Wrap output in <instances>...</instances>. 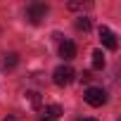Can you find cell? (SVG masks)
<instances>
[{"instance_id": "cell-6", "label": "cell", "mask_w": 121, "mask_h": 121, "mask_svg": "<svg viewBox=\"0 0 121 121\" xmlns=\"http://www.w3.org/2000/svg\"><path fill=\"white\" fill-rule=\"evenodd\" d=\"M43 116L45 119H59V116H62V107H59V104H48L45 109H43Z\"/></svg>"}, {"instance_id": "cell-2", "label": "cell", "mask_w": 121, "mask_h": 121, "mask_svg": "<svg viewBox=\"0 0 121 121\" xmlns=\"http://www.w3.org/2000/svg\"><path fill=\"white\" fill-rule=\"evenodd\" d=\"M83 100H86L90 107H102V104L107 102V90H104V88H97V86H90V88H86Z\"/></svg>"}, {"instance_id": "cell-3", "label": "cell", "mask_w": 121, "mask_h": 121, "mask_svg": "<svg viewBox=\"0 0 121 121\" xmlns=\"http://www.w3.org/2000/svg\"><path fill=\"white\" fill-rule=\"evenodd\" d=\"M45 14H48V5H45V3H31V5L26 7V19H29L31 24H40V22L45 19Z\"/></svg>"}, {"instance_id": "cell-12", "label": "cell", "mask_w": 121, "mask_h": 121, "mask_svg": "<svg viewBox=\"0 0 121 121\" xmlns=\"http://www.w3.org/2000/svg\"><path fill=\"white\" fill-rule=\"evenodd\" d=\"M5 121H19V119H17V116H7Z\"/></svg>"}, {"instance_id": "cell-11", "label": "cell", "mask_w": 121, "mask_h": 121, "mask_svg": "<svg viewBox=\"0 0 121 121\" xmlns=\"http://www.w3.org/2000/svg\"><path fill=\"white\" fill-rule=\"evenodd\" d=\"M90 7H93V3H76V0L69 3V10H90Z\"/></svg>"}, {"instance_id": "cell-4", "label": "cell", "mask_w": 121, "mask_h": 121, "mask_svg": "<svg viewBox=\"0 0 121 121\" xmlns=\"http://www.w3.org/2000/svg\"><path fill=\"white\" fill-rule=\"evenodd\" d=\"M100 38H102V45H104L107 50H116V48H119V43H116V33H114L112 29L100 26Z\"/></svg>"}, {"instance_id": "cell-14", "label": "cell", "mask_w": 121, "mask_h": 121, "mask_svg": "<svg viewBox=\"0 0 121 121\" xmlns=\"http://www.w3.org/2000/svg\"><path fill=\"white\" fill-rule=\"evenodd\" d=\"M40 121H55V119H45V116H43V119H40Z\"/></svg>"}, {"instance_id": "cell-8", "label": "cell", "mask_w": 121, "mask_h": 121, "mask_svg": "<svg viewBox=\"0 0 121 121\" xmlns=\"http://www.w3.org/2000/svg\"><path fill=\"white\" fill-rule=\"evenodd\" d=\"M93 67L95 69H104V55H102V50L93 52Z\"/></svg>"}, {"instance_id": "cell-9", "label": "cell", "mask_w": 121, "mask_h": 121, "mask_svg": "<svg viewBox=\"0 0 121 121\" xmlns=\"http://www.w3.org/2000/svg\"><path fill=\"white\" fill-rule=\"evenodd\" d=\"M90 26H93V24H90L88 17H78V19H76V29H78V31L86 33V31H90Z\"/></svg>"}, {"instance_id": "cell-5", "label": "cell", "mask_w": 121, "mask_h": 121, "mask_svg": "<svg viewBox=\"0 0 121 121\" xmlns=\"http://www.w3.org/2000/svg\"><path fill=\"white\" fill-rule=\"evenodd\" d=\"M59 57H62L64 62H71V59L76 57V45H74V40L59 43Z\"/></svg>"}, {"instance_id": "cell-13", "label": "cell", "mask_w": 121, "mask_h": 121, "mask_svg": "<svg viewBox=\"0 0 121 121\" xmlns=\"http://www.w3.org/2000/svg\"><path fill=\"white\" fill-rule=\"evenodd\" d=\"M78 121H97V119H78Z\"/></svg>"}, {"instance_id": "cell-7", "label": "cell", "mask_w": 121, "mask_h": 121, "mask_svg": "<svg viewBox=\"0 0 121 121\" xmlns=\"http://www.w3.org/2000/svg\"><path fill=\"white\" fill-rule=\"evenodd\" d=\"M19 64V57L14 55V52H10V55H5V59H3V67L5 69H14Z\"/></svg>"}, {"instance_id": "cell-1", "label": "cell", "mask_w": 121, "mask_h": 121, "mask_svg": "<svg viewBox=\"0 0 121 121\" xmlns=\"http://www.w3.org/2000/svg\"><path fill=\"white\" fill-rule=\"evenodd\" d=\"M74 78H76V71H74L69 64H59V67L52 71V81H55V86H59V88L69 86Z\"/></svg>"}, {"instance_id": "cell-10", "label": "cell", "mask_w": 121, "mask_h": 121, "mask_svg": "<svg viewBox=\"0 0 121 121\" xmlns=\"http://www.w3.org/2000/svg\"><path fill=\"white\" fill-rule=\"evenodd\" d=\"M29 100H31V107L40 109V104H43V100H40V93H29Z\"/></svg>"}]
</instances>
